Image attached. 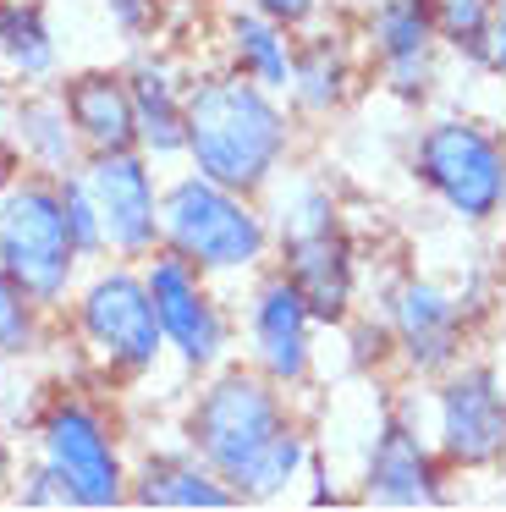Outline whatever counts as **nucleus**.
Returning <instances> with one entry per match:
<instances>
[{
    "instance_id": "nucleus-33",
    "label": "nucleus",
    "mask_w": 506,
    "mask_h": 512,
    "mask_svg": "<svg viewBox=\"0 0 506 512\" xmlns=\"http://www.w3.org/2000/svg\"><path fill=\"white\" fill-rule=\"evenodd\" d=\"M0 358H6V353H0Z\"/></svg>"
},
{
    "instance_id": "nucleus-32",
    "label": "nucleus",
    "mask_w": 506,
    "mask_h": 512,
    "mask_svg": "<svg viewBox=\"0 0 506 512\" xmlns=\"http://www.w3.org/2000/svg\"><path fill=\"white\" fill-rule=\"evenodd\" d=\"M501 210H506V182H501Z\"/></svg>"
},
{
    "instance_id": "nucleus-3",
    "label": "nucleus",
    "mask_w": 506,
    "mask_h": 512,
    "mask_svg": "<svg viewBox=\"0 0 506 512\" xmlns=\"http://www.w3.org/2000/svg\"><path fill=\"white\" fill-rule=\"evenodd\" d=\"M160 243L204 276H226V270H248L270 254V226L259 221V210L242 204V193L193 171V177L165 188Z\"/></svg>"
},
{
    "instance_id": "nucleus-20",
    "label": "nucleus",
    "mask_w": 506,
    "mask_h": 512,
    "mask_svg": "<svg viewBox=\"0 0 506 512\" xmlns=\"http://www.w3.org/2000/svg\"><path fill=\"white\" fill-rule=\"evenodd\" d=\"M292 56L286 45V28L264 12H242L231 17V61H237L242 78L264 83V89H286L292 83Z\"/></svg>"
},
{
    "instance_id": "nucleus-25",
    "label": "nucleus",
    "mask_w": 506,
    "mask_h": 512,
    "mask_svg": "<svg viewBox=\"0 0 506 512\" xmlns=\"http://www.w3.org/2000/svg\"><path fill=\"white\" fill-rule=\"evenodd\" d=\"M55 188H61L66 226H72V237H77V254H99V248H105V221H99V204H94V193H88V182L66 171V177H55Z\"/></svg>"
},
{
    "instance_id": "nucleus-27",
    "label": "nucleus",
    "mask_w": 506,
    "mask_h": 512,
    "mask_svg": "<svg viewBox=\"0 0 506 512\" xmlns=\"http://www.w3.org/2000/svg\"><path fill=\"white\" fill-rule=\"evenodd\" d=\"M22 507H77V501H72V490H66V479L55 474L50 463H39L28 479V490H22Z\"/></svg>"
},
{
    "instance_id": "nucleus-12",
    "label": "nucleus",
    "mask_w": 506,
    "mask_h": 512,
    "mask_svg": "<svg viewBox=\"0 0 506 512\" xmlns=\"http://www.w3.org/2000/svg\"><path fill=\"white\" fill-rule=\"evenodd\" d=\"M83 182L99 204L105 243L127 259L154 254V243H160V199H154V182H149V160H143L138 149L88 155Z\"/></svg>"
},
{
    "instance_id": "nucleus-13",
    "label": "nucleus",
    "mask_w": 506,
    "mask_h": 512,
    "mask_svg": "<svg viewBox=\"0 0 506 512\" xmlns=\"http://www.w3.org/2000/svg\"><path fill=\"white\" fill-rule=\"evenodd\" d=\"M435 0H380L369 17V50L396 100H424L435 72Z\"/></svg>"
},
{
    "instance_id": "nucleus-28",
    "label": "nucleus",
    "mask_w": 506,
    "mask_h": 512,
    "mask_svg": "<svg viewBox=\"0 0 506 512\" xmlns=\"http://www.w3.org/2000/svg\"><path fill=\"white\" fill-rule=\"evenodd\" d=\"M253 12L275 17V23H281V28H303L308 17L319 12V0H253Z\"/></svg>"
},
{
    "instance_id": "nucleus-21",
    "label": "nucleus",
    "mask_w": 506,
    "mask_h": 512,
    "mask_svg": "<svg viewBox=\"0 0 506 512\" xmlns=\"http://www.w3.org/2000/svg\"><path fill=\"white\" fill-rule=\"evenodd\" d=\"M0 61H11L22 78L55 72V39L39 0H0Z\"/></svg>"
},
{
    "instance_id": "nucleus-31",
    "label": "nucleus",
    "mask_w": 506,
    "mask_h": 512,
    "mask_svg": "<svg viewBox=\"0 0 506 512\" xmlns=\"http://www.w3.org/2000/svg\"><path fill=\"white\" fill-rule=\"evenodd\" d=\"M6 188H11V182H6V166H0V199H6Z\"/></svg>"
},
{
    "instance_id": "nucleus-9",
    "label": "nucleus",
    "mask_w": 506,
    "mask_h": 512,
    "mask_svg": "<svg viewBox=\"0 0 506 512\" xmlns=\"http://www.w3.org/2000/svg\"><path fill=\"white\" fill-rule=\"evenodd\" d=\"M440 457L490 468L506 457V380L495 364H451L440 380Z\"/></svg>"
},
{
    "instance_id": "nucleus-1",
    "label": "nucleus",
    "mask_w": 506,
    "mask_h": 512,
    "mask_svg": "<svg viewBox=\"0 0 506 512\" xmlns=\"http://www.w3.org/2000/svg\"><path fill=\"white\" fill-rule=\"evenodd\" d=\"M275 89L226 72L187 94V155L209 182L231 193H259L286 160V111Z\"/></svg>"
},
{
    "instance_id": "nucleus-30",
    "label": "nucleus",
    "mask_w": 506,
    "mask_h": 512,
    "mask_svg": "<svg viewBox=\"0 0 506 512\" xmlns=\"http://www.w3.org/2000/svg\"><path fill=\"white\" fill-rule=\"evenodd\" d=\"M6 474H11V457H6V441H0V490H6Z\"/></svg>"
},
{
    "instance_id": "nucleus-24",
    "label": "nucleus",
    "mask_w": 506,
    "mask_h": 512,
    "mask_svg": "<svg viewBox=\"0 0 506 512\" xmlns=\"http://www.w3.org/2000/svg\"><path fill=\"white\" fill-rule=\"evenodd\" d=\"M308 463V441L303 435L292 430V424H286L281 435H275L270 446H264V457L259 463L248 468V479H242L237 485V496H275V490H286L297 479V468Z\"/></svg>"
},
{
    "instance_id": "nucleus-8",
    "label": "nucleus",
    "mask_w": 506,
    "mask_h": 512,
    "mask_svg": "<svg viewBox=\"0 0 506 512\" xmlns=\"http://www.w3.org/2000/svg\"><path fill=\"white\" fill-rule=\"evenodd\" d=\"M39 446H44V463L66 479L77 507H116L127 496L116 441H110L105 419L88 402H72V397L55 402L39 424Z\"/></svg>"
},
{
    "instance_id": "nucleus-23",
    "label": "nucleus",
    "mask_w": 506,
    "mask_h": 512,
    "mask_svg": "<svg viewBox=\"0 0 506 512\" xmlns=\"http://www.w3.org/2000/svg\"><path fill=\"white\" fill-rule=\"evenodd\" d=\"M435 34L457 56L484 61L495 45V0H435Z\"/></svg>"
},
{
    "instance_id": "nucleus-17",
    "label": "nucleus",
    "mask_w": 506,
    "mask_h": 512,
    "mask_svg": "<svg viewBox=\"0 0 506 512\" xmlns=\"http://www.w3.org/2000/svg\"><path fill=\"white\" fill-rule=\"evenodd\" d=\"M132 496L143 507H204V512H220V507H237L242 501L204 457H154L132 479Z\"/></svg>"
},
{
    "instance_id": "nucleus-11",
    "label": "nucleus",
    "mask_w": 506,
    "mask_h": 512,
    "mask_svg": "<svg viewBox=\"0 0 506 512\" xmlns=\"http://www.w3.org/2000/svg\"><path fill=\"white\" fill-rule=\"evenodd\" d=\"M385 331H391L396 353L424 375H446L462 358V336H468V309L451 298L446 287L424 276H407L385 298Z\"/></svg>"
},
{
    "instance_id": "nucleus-26",
    "label": "nucleus",
    "mask_w": 506,
    "mask_h": 512,
    "mask_svg": "<svg viewBox=\"0 0 506 512\" xmlns=\"http://www.w3.org/2000/svg\"><path fill=\"white\" fill-rule=\"evenodd\" d=\"M33 347V298L0 270V353H28Z\"/></svg>"
},
{
    "instance_id": "nucleus-18",
    "label": "nucleus",
    "mask_w": 506,
    "mask_h": 512,
    "mask_svg": "<svg viewBox=\"0 0 506 512\" xmlns=\"http://www.w3.org/2000/svg\"><path fill=\"white\" fill-rule=\"evenodd\" d=\"M127 89H132V111H138V149L154 160L182 155L187 149V100L171 89V78L154 61H132Z\"/></svg>"
},
{
    "instance_id": "nucleus-7",
    "label": "nucleus",
    "mask_w": 506,
    "mask_h": 512,
    "mask_svg": "<svg viewBox=\"0 0 506 512\" xmlns=\"http://www.w3.org/2000/svg\"><path fill=\"white\" fill-rule=\"evenodd\" d=\"M77 320H83V336L99 347V358L110 369H127V375L154 369V358L165 347L149 281L132 276V270H105V276L88 281L83 303H77Z\"/></svg>"
},
{
    "instance_id": "nucleus-22",
    "label": "nucleus",
    "mask_w": 506,
    "mask_h": 512,
    "mask_svg": "<svg viewBox=\"0 0 506 512\" xmlns=\"http://www.w3.org/2000/svg\"><path fill=\"white\" fill-rule=\"evenodd\" d=\"M352 89V61L336 39H314L292 56V94L303 111H336Z\"/></svg>"
},
{
    "instance_id": "nucleus-6",
    "label": "nucleus",
    "mask_w": 506,
    "mask_h": 512,
    "mask_svg": "<svg viewBox=\"0 0 506 512\" xmlns=\"http://www.w3.org/2000/svg\"><path fill=\"white\" fill-rule=\"evenodd\" d=\"M413 177L446 204L457 221L484 226L501 215V182H506V149L495 133L473 122H446L424 127L413 149Z\"/></svg>"
},
{
    "instance_id": "nucleus-15",
    "label": "nucleus",
    "mask_w": 506,
    "mask_h": 512,
    "mask_svg": "<svg viewBox=\"0 0 506 512\" xmlns=\"http://www.w3.org/2000/svg\"><path fill=\"white\" fill-rule=\"evenodd\" d=\"M363 490L380 507H440V468L435 452L418 441L407 419H385L369 446V468H363Z\"/></svg>"
},
{
    "instance_id": "nucleus-2",
    "label": "nucleus",
    "mask_w": 506,
    "mask_h": 512,
    "mask_svg": "<svg viewBox=\"0 0 506 512\" xmlns=\"http://www.w3.org/2000/svg\"><path fill=\"white\" fill-rule=\"evenodd\" d=\"M286 430V402L264 369L231 364L198 391V408L187 419L193 457H204L231 490L248 479V468L264 457V446Z\"/></svg>"
},
{
    "instance_id": "nucleus-14",
    "label": "nucleus",
    "mask_w": 506,
    "mask_h": 512,
    "mask_svg": "<svg viewBox=\"0 0 506 512\" xmlns=\"http://www.w3.org/2000/svg\"><path fill=\"white\" fill-rule=\"evenodd\" d=\"M248 331H253V358H259V369L275 386H297V380L308 375V358H314V347H308V336H314V309H308V298L292 287L286 270L259 287Z\"/></svg>"
},
{
    "instance_id": "nucleus-19",
    "label": "nucleus",
    "mask_w": 506,
    "mask_h": 512,
    "mask_svg": "<svg viewBox=\"0 0 506 512\" xmlns=\"http://www.w3.org/2000/svg\"><path fill=\"white\" fill-rule=\"evenodd\" d=\"M17 149L44 177H66L77 166V127L61 94H33L17 105Z\"/></svg>"
},
{
    "instance_id": "nucleus-10",
    "label": "nucleus",
    "mask_w": 506,
    "mask_h": 512,
    "mask_svg": "<svg viewBox=\"0 0 506 512\" xmlns=\"http://www.w3.org/2000/svg\"><path fill=\"white\" fill-rule=\"evenodd\" d=\"M143 281H149L154 314H160L165 342L182 353V364L193 369H215L220 353H226V320H220L215 298L204 292V270H193L182 254H154L143 265Z\"/></svg>"
},
{
    "instance_id": "nucleus-4",
    "label": "nucleus",
    "mask_w": 506,
    "mask_h": 512,
    "mask_svg": "<svg viewBox=\"0 0 506 512\" xmlns=\"http://www.w3.org/2000/svg\"><path fill=\"white\" fill-rule=\"evenodd\" d=\"M72 265H77V237L66 226L55 177L6 188V199H0V270L33 303H55L72 281Z\"/></svg>"
},
{
    "instance_id": "nucleus-29",
    "label": "nucleus",
    "mask_w": 506,
    "mask_h": 512,
    "mask_svg": "<svg viewBox=\"0 0 506 512\" xmlns=\"http://www.w3.org/2000/svg\"><path fill=\"white\" fill-rule=\"evenodd\" d=\"M490 61L506 72V0L495 6V45H490Z\"/></svg>"
},
{
    "instance_id": "nucleus-5",
    "label": "nucleus",
    "mask_w": 506,
    "mask_h": 512,
    "mask_svg": "<svg viewBox=\"0 0 506 512\" xmlns=\"http://www.w3.org/2000/svg\"><path fill=\"white\" fill-rule=\"evenodd\" d=\"M281 270L292 287L308 298L319 325L347 320L352 309V243L336 221V204L325 188H297L292 204L281 210Z\"/></svg>"
},
{
    "instance_id": "nucleus-16",
    "label": "nucleus",
    "mask_w": 506,
    "mask_h": 512,
    "mask_svg": "<svg viewBox=\"0 0 506 512\" xmlns=\"http://www.w3.org/2000/svg\"><path fill=\"white\" fill-rule=\"evenodd\" d=\"M66 116L77 127V144L88 155H110V149H138V111H132V89L121 72H77L61 89Z\"/></svg>"
}]
</instances>
